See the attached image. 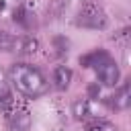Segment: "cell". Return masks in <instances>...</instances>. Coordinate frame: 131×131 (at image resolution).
Segmentation results:
<instances>
[{
	"instance_id": "obj_2",
	"label": "cell",
	"mask_w": 131,
	"mask_h": 131,
	"mask_svg": "<svg viewBox=\"0 0 131 131\" xmlns=\"http://www.w3.org/2000/svg\"><path fill=\"white\" fill-rule=\"evenodd\" d=\"M76 25L78 27H84V29H94V31H100V29H106L108 25V16L106 12L102 10V6H98L96 2H84L80 6V12L76 16Z\"/></svg>"
},
{
	"instance_id": "obj_5",
	"label": "cell",
	"mask_w": 131,
	"mask_h": 131,
	"mask_svg": "<svg viewBox=\"0 0 131 131\" xmlns=\"http://www.w3.org/2000/svg\"><path fill=\"white\" fill-rule=\"evenodd\" d=\"M106 104H108L111 108H115V111H125V108H129V104H131V88H129V84H123L115 94H111V96L106 98Z\"/></svg>"
},
{
	"instance_id": "obj_16",
	"label": "cell",
	"mask_w": 131,
	"mask_h": 131,
	"mask_svg": "<svg viewBox=\"0 0 131 131\" xmlns=\"http://www.w3.org/2000/svg\"><path fill=\"white\" fill-rule=\"evenodd\" d=\"M98 94H100V86L96 82L88 84V98H98Z\"/></svg>"
},
{
	"instance_id": "obj_10",
	"label": "cell",
	"mask_w": 131,
	"mask_h": 131,
	"mask_svg": "<svg viewBox=\"0 0 131 131\" xmlns=\"http://www.w3.org/2000/svg\"><path fill=\"white\" fill-rule=\"evenodd\" d=\"M12 100H14V98H12V90H10L8 76L0 70V108H6Z\"/></svg>"
},
{
	"instance_id": "obj_12",
	"label": "cell",
	"mask_w": 131,
	"mask_h": 131,
	"mask_svg": "<svg viewBox=\"0 0 131 131\" xmlns=\"http://www.w3.org/2000/svg\"><path fill=\"white\" fill-rule=\"evenodd\" d=\"M68 6H70V0H51L49 6H47V14H49L51 18H59V16L66 12Z\"/></svg>"
},
{
	"instance_id": "obj_7",
	"label": "cell",
	"mask_w": 131,
	"mask_h": 131,
	"mask_svg": "<svg viewBox=\"0 0 131 131\" xmlns=\"http://www.w3.org/2000/svg\"><path fill=\"white\" fill-rule=\"evenodd\" d=\"M72 70L68 68V66H57L55 70H53V84H55V88L57 90H66L68 86H70V82H72Z\"/></svg>"
},
{
	"instance_id": "obj_17",
	"label": "cell",
	"mask_w": 131,
	"mask_h": 131,
	"mask_svg": "<svg viewBox=\"0 0 131 131\" xmlns=\"http://www.w3.org/2000/svg\"><path fill=\"white\" fill-rule=\"evenodd\" d=\"M2 8H4V0H0V10H2Z\"/></svg>"
},
{
	"instance_id": "obj_11",
	"label": "cell",
	"mask_w": 131,
	"mask_h": 131,
	"mask_svg": "<svg viewBox=\"0 0 131 131\" xmlns=\"http://www.w3.org/2000/svg\"><path fill=\"white\" fill-rule=\"evenodd\" d=\"M12 18H14V23H18V25H20V27H25V29H31V27L35 25V14H31L25 6L14 8Z\"/></svg>"
},
{
	"instance_id": "obj_1",
	"label": "cell",
	"mask_w": 131,
	"mask_h": 131,
	"mask_svg": "<svg viewBox=\"0 0 131 131\" xmlns=\"http://www.w3.org/2000/svg\"><path fill=\"white\" fill-rule=\"evenodd\" d=\"M8 82L27 98L43 96L49 88L47 78L31 63H12L8 70Z\"/></svg>"
},
{
	"instance_id": "obj_9",
	"label": "cell",
	"mask_w": 131,
	"mask_h": 131,
	"mask_svg": "<svg viewBox=\"0 0 131 131\" xmlns=\"http://www.w3.org/2000/svg\"><path fill=\"white\" fill-rule=\"evenodd\" d=\"M106 57H111L104 49H96V51H92V53H86V55H80V66L82 68H94V66H98L100 61H104Z\"/></svg>"
},
{
	"instance_id": "obj_8",
	"label": "cell",
	"mask_w": 131,
	"mask_h": 131,
	"mask_svg": "<svg viewBox=\"0 0 131 131\" xmlns=\"http://www.w3.org/2000/svg\"><path fill=\"white\" fill-rule=\"evenodd\" d=\"M72 115H74L78 121H88V119L92 117L90 100H88V98H78V100L72 104Z\"/></svg>"
},
{
	"instance_id": "obj_15",
	"label": "cell",
	"mask_w": 131,
	"mask_h": 131,
	"mask_svg": "<svg viewBox=\"0 0 131 131\" xmlns=\"http://www.w3.org/2000/svg\"><path fill=\"white\" fill-rule=\"evenodd\" d=\"M53 43L57 45V47H55V49H57V53H66V51H68V41H66L63 37H55V39H53Z\"/></svg>"
},
{
	"instance_id": "obj_6",
	"label": "cell",
	"mask_w": 131,
	"mask_h": 131,
	"mask_svg": "<svg viewBox=\"0 0 131 131\" xmlns=\"http://www.w3.org/2000/svg\"><path fill=\"white\" fill-rule=\"evenodd\" d=\"M37 49H39V41L35 37H31V35H25V37H16L12 51H16L20 55H33Z\"/></svg>"
},
{
	"instance_id": "obj_3",
	"label": "cell",
	"mask_w": 131,
	"mask_h": 131,
	"mask_svg": "<svg viewBox=\"0 0 131 131\" xmlns=\"http://www.w3.org/2000/svg\"><path fill=\"white\" fill-rule=\"evenodd\" d=\"M4 111H6V123H8L10 131H29L31 129L33 119H31V113L27 108L14 106V100H12Z\"/></svg>"
},
{
	"instance_id": "obj_13",
	"label": "cell",
	"mask_w": 131,
	"mask_h": 131,
	"mask_svg": "<svg viewBox=\"0 0 131 131\" xmlns=\"http://www.w3.org/2000/svg\"><path fill=\"white\" fill-rule=\"evenodd\" d=\"M86 131H119V129H117V125H113V123H108L104 119H92L88 123Z\"/></svg>"
},
{
	"instance_id": "obj_14",
	"label": "cell",
	"mask_w": 131,
	"mask_h": 131,
	"mask_svg": "<svg viewBox=\"0 0 131 131\" xmlns=\"http://www.w3.org/2000/svg\"><path fill=\"white\" fill-rule=\"evenodd\" d=\"M14 41H16L14 35H10L8 31H0V49L2 51H12L14 49Z\"/></svg>"
},
{
	"instance_id": "obj_4",
	"label": "cell",
	"mask_w": 131,
	"mask_h": 131,
	"mask_svg": "<svg viewBox=\"0 0 131 131\" xmlns=\"http://www.w3.org/2000/svg\"><path fill=\"white\" fill-rule=\"evenodd\" d=\"M94 70H96L98 80H100L104 86H115V84L119 82V78H121L119 66H117V61H115L113 57H106L104 61H100L98 66H94Z\"/></svg>"
}]
</instances>
